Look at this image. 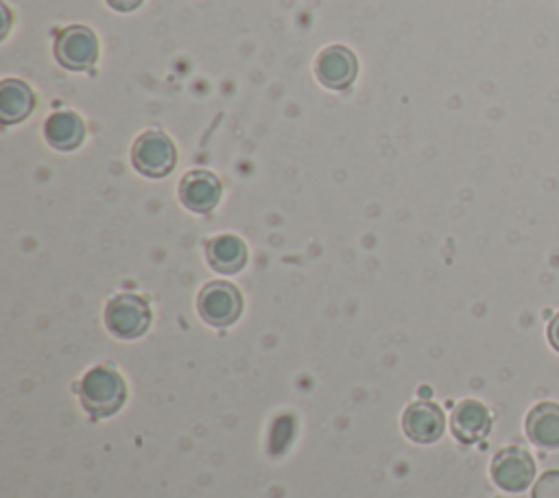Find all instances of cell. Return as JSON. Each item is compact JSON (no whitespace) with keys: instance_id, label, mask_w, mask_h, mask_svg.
<instances>
[{"instance_id":"9c48e42d","label":"cell","mask_w":559,"mask_h":498,"mask_svg":"<svg viewBox=\"0 0 559 498\" xmlns=\"http://www.w3.org/2000/svg\"><path fill=\"white\" fill-rule=\"evenodd\" d=\"M179 199L192 212H210L221 199V181L207 170H190L179 183Z\"/></svg>"},{"instance_id":"e0dca14e","label":"cell","mask_w":559,"mask_h":498,"mask_svg":"<svg viewBox=\"0 0 559 498\" xmlns=\"http://www.w3.org/2000/svg\"><path fill=\"white\" fill-rule=\"evenodd\" d=\"M116 11H133L142 4V0H107Z\"/></svg>"},{"instance_id":"8992f818","label":"cell","mask_w":559,"mask_h":498,"mask_svg":"<svg viewBox=\"0 0 559 498\" xmlns=\"http://www.w3.org/2000/svg\"><path fill=\"white\" fill-rule=\"evenodd\" d=\"M55 57L68 70H87L98 57V42L92 28L74 24L55 39Z\"/></svg>"},{"instance_id":"5b68a950","label":"cell","mask_w":559,"mask_h":498,"mask_svg":"<svg viewBox=\"0 0 559 498\" xmlns=\"http://www.w3.org/2000/svg\"><path fill=\"white\" fill-rule=\"evenodd\" d=\"M535 476V461L520 446L502 448L491 461V478L504 491H524Z\"/></svg>"},{"instance_id":"52a82bcc","label":"cell","mask_w":559,"mask_h":498,"mask_svg":"<svg viewBox=\"0 0 559 498\" xmlns=\"http://www.w3.org/2000/svg\"><path fill=\"white\" fill-rule=\"evenodd\" d=\"M402 428L408 439L417 443H432L443 435L445 417L437 404L428 400H419L406 406L402 415Z\"/></svg>"},{"instance_id":"6da1fadb","label":"cell","mask_w":559,"mask_h":498,"mask_svg":"<svg viewBox=\"0 0 559 498\" xmlns=\"http://www.w3.org/2000/svg\"><path fill=\"white\" fill-rule=\"evenodd\" d=\"M83 408L94 417H109L120 411L127 400V384L122 376H118L109 367L90 369L81 382L76 384Z\"/></svg>"},{"instance_id":"9a60e30c","label":"cell","mask_w":559,"mask_h":498,"mask_svg":"<svg viewBox=\"0 0 559 498\" xmlns=\"http://www.w3.org/2000/svg\"><path fill=\"white\" fill-rule=\"evenodd\" d=\"M531 498H559V470L544 472L535 481Z\"/></svg>"},{"instance_id":"277c9868","label":"cell","mask_w":559,"mask_h":498,"mask_svg":"<svg viewBox=\"0 0 559 498\" xmlns=\"http://www.w3.org/2000/svg\"><path fill=\"white\" fill-rule=\"evenodd\" d=\"M133 166L146 177H164L175 168L177 149L164 131H144L131 151Z\"/></svg>"},{"instance_id":"3957f363","label":"cell","mask_w":559,"mask_h":498,"mask_svg":"<svg viewBox=\"0 0 559 498\" xmlns=\"http://www.w3.org/2000/svg\"><path fill=\"white\" fill-rule=\"evenodd\" d=\"M197 308L205 323L214 328H227L242 312V295L234 284L216 280L201 288Z\"/></svg>"},{"instance_id":"ba28073f","label":"cell","mask_w":559,"mask_h":498,"mask_svg":"<svg viewBox=\"0 0 559 498\" xmlns=\"http://www.w3.org/2000/svg\"><path fill=\"white\" fill-rule=\"evenodd\" d=\"M317 79L330 90H345L356 79V57L345 46H328L314 63Z\"/></svg>"},{"instance_id":"8fae6325","label":"cell","mask_w":559,"mask_h":498,"mask_svg":"<svg viewBox=\"0 0 559 498\" xmlns=\"http://www.w3.org/2000/svg\"><path fill=\"white\" fill-rule=\"evenodd\" d=\"M526 437L544 450L559 448V404H535L526 415Z\"/></svg>"},{"instance_id":"2e32d148","label":"cell","mask_w":559,"mask_h":498,"mask_svg":"<svg viewBox=\"0 0 559 498\" xmlns=\"http://www.w3.org/2000/svg\"><path fill=\"white\" fill-rule=\"evenodd\" d=\"M546 334H548V341H550V345H552V347L559 352V312H557V315L550 319Z\"/></svg>"},{"instance_id":"7c38bea8","label":"cell","mask_w":559,"mask_h":498,"mask_svg":"<svg viewBox=\"0 0 559 498\" xmlns=\"http://www.w3.org/2000/svg\"><path fill=\"white\" fill-rule=\"evenodd\" d=\"M207 262L214 271L231 275L247 264V247L234 234H218L207 242Z\"/></svg>"},{"instance_id":"5bb4252c","label":"cell","mask_w":559,"mask_h":498,"mask_svg":"<svg viewBox=\"0 0 559 498\" xmlns=\"http://www.w3.org/2000/svg\"><path fill=\"white\" fill-rule=\"evenodd\" d=\"M35 107L33 90L17 79H7L0 85V120L4 124L22 122Z\"/></svg>"},{"instance_id":"7a4b0ae2","label":"cell","mask_w":559,"mask_h":498,"mask_svg":"<svg viewBox=\"0 0 559 498\" xmlns=\"http://www.w3.org/2000/svg\"><path fill=\"white\" fill-rule=\"evenodd\" d=\"M151 308L135 293H120L105 306V325L118 339H138L148 330Z\"/></svg>"},{"instance_id":"30bf717a","label":"cell","mask_w":559,"mask_h":498,"mask_svg":"<svg viewBox=\"0 0 559 498\" xmlns=\"http://www.w3.org/2000/svg\"><path fill=\"white\" fill-rule=\"evenodd\" d=\"M452 432L459 441L463 443H474L480 441L489 428H491V415L487 406L478 400H463L454 406L452 417H450Z\"/></svg>"},{"instance_id":"4fadbf2b","label":"cell","mask_w":559,"mask_h":498,"mask_svg":"<svg viewBox=\"0 0 559 498\" xmlns=\"http://www.w3.org/2000/svg\"><path fill=\"white\" fill-rule=\"evenodd\" d=\"M44 135L50 146L59 151H72L83 142L85 124L74 111H55L44 124Z\"/></svg>"}]
</instances>
